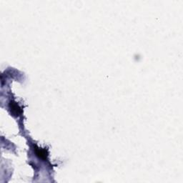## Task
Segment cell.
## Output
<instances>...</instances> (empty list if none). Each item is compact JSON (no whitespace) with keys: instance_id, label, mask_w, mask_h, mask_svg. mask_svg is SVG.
<instances>
[{"instance_id":"cell-1","label":"cell","mask_w":183,"mask_h":183,"mask_svg":"<svg viewBox=\"0 0 183 183\" xmlns=\"http://www.w3.org/2000/svg\"><path fill=\"white\" fill-rule=\"evenodd\" d=\"M9 110H11L12 114H15L17 116L19 115L22 112V110H21V108L19 107V105L16 102H11L9 103Z\"/></svg>"},{"instance_id":"cell-2","label":"cell","mask_w":183,"mask_h":183,"mask_svg":"<svg viewBox=\"0 0 183 183\" xmlns=\"http://www.w3.org/2000/svg\"><path fill=\"white\" fill-rule=\"evenodd\" d=\"M36 154L37 155H38L40 158L42 159H46L47 156V153L46 152L45 150H41V149L39 148L36 149Z\"/></svg>"}]
</instances>
